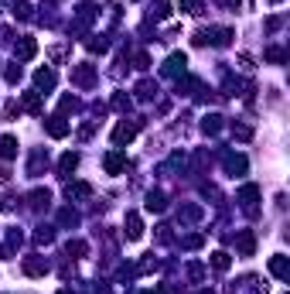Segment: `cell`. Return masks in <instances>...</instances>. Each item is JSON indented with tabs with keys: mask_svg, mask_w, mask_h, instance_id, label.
<instances>
[{
	"mask_svg": "<svg viewBox=\"0 0 290 294\" xmlns=\"http://www.w3.org/2000/svg\"><path fill=\"white\" fill-rule=\"evenodd\" d=\"M134 134H137V124H120L113 130V144H130Z\"/></svg>",
	"mask_w": 290,
	"mask_h": 294,
	"instance_id": "5",
	"label": "cell"
},
{
	"mask_svg": "<svg viewBox=\"0 0 290 294\" xmlns=\"http://www.w3.org/2000/svg\"><path fill=\"white\" fill-rule=\"evenodd\" d=\"M168 14H171V4H164V0H157L154 7H150V17H154V21H164Z\"/></svg>",
	"mask_w": 290,
	"mask_h": 294,
	"instance_id": "14",
	"label": "cell"
},
{
	"mask_svg": "<svg viewBox=\"0 0 290 294\" xmlns=\"http://www.w3.org/2000/svg\"><path fill=\"white\" fill-rule=\"evenodd\" d=\"M21 79V65H7V82H17Z\"/></svg>",
	"mask_w": 290,
	"mask_h": 294,
	"instance_id": "27",
	"label": "cell"
},
{
	"mask_svg": "<svg viewBox=\"0 0 290 294\" xmlns=\"http://www.w3.org/2000/svg\"><path fill=\"white\" fill-rule=\"evenodd\" d=\"M229 171H232V175H235V171L243 175V171H246V158H229Z\"/></svg>",
	"mask_w": 290,
	"mask_h": 294,
	"instance_id": "25",
	"label": "cell"
},
{
	"mask_svg": "<svg viewBox=\"0 0 290 294\" xmlns=\"http://www.w3.org/2000/svg\"><path fill=\"white\" fill-rule=\"evenodd\" d=\"M219 120H222V116H205V124H201V130H205V134H219V127H222V124H219Z\"/></svg>",
	"mask_w": 290,
	"mask_h": 294,
	"instance_id": "18",
	"label": "cell"
},
{
	"mask_svg": "<svg viewBox=\"0 0 290 294\" xmlns=\"http://www.w3.org/2000/svg\"><path fill=\"white\" fill-rule=\"evenodd\" d=\"M181 7L188 14H201V0H181Z\"/></svg>",
	"mask_w": 290,
	"mask_h": 294,
	"instance_id": "26",
	"label": "cell"
},
{
	"mask_svg": "<svg viewBox=\"0 0 290 294\" xmlns=\"http://www.w3.org/2000/svg\"><path fill=\"white\" fill-rule=\"evenodd\" d=\"M89 185H68V199H89Z\"/></svg>",
	"mask_w": 290,
	"mask_h": 294,
	"instance_id": "17",
	"label": "cell"
},
{
	"mask_svg": "<svg viewBox=\"0 0 290 294\" xmlns=\"http://www.w3.org/2000/svg\"><path fill=\"white\" fill-rule=\"evenodd\" d=\"M45 271H48V263L38 260V257H28V260H24V274H28V277H41Z\"/></svg>",
	"mask_w": 290,
	"mask_h": 294,
	"instance_id": "10",
	"label": "cell"
},
{
	"mask_svg": "<svg viewBox=\"0 0 290 294\" xmlns=\"http://www.w3.org/2000/svg\"><path fill=\"white\" fill-rule=\"evenodd\" d=\"M239 199H243V205H246V209H253V202H256V188H253V185H246Z\"/></svg>",
	"mask_w": 290,
	"mask_h": 294,
	"instance_id": "20",
	"label": "cell"
},
{
	"mask_svg": "<svg viewBox=\"0 0 290 294\" xmlns=\"http://www.w3.org/2000/svg\"><path fill=\"white\" fill-rule=\"evenodd\" d=\"M48 134L51 137H65L68 134V124H65V116H51V120H48Z\"/></svg>",
	"mask_w": 290,
	"mask_h": 294,
	"instance_id": "11",
	"label": "cell"
},
{
	"mask_svg": "<svg viewBox=\"0 0 290 294\" xmlns=\"http://www.w3.org/2000/svg\"><path fill=\"white\" fill-rule=\"evenodd\" d=\"M86 243H82V239H72V243H68V253H75V257H86Z\"/></svg>",
	"mask_w": 290,
	"mask_h": 294,
	"instance_id": "24",
	"label": "cell"
},
{
	"mask_svg": "<svg viewBox=\"0 0 290 294\" xmlns=\"http://www.w3.org/2000/svg\"><path fill=\"white\" fill-rule=\"evenodd\" d=\"M229 263H232V260H229V253H222V250L212 253V267H215V271H229Z\"/></svg>",
	"mask_w": 290,
	"mask_h": 294,
	"instance_id": "15",
	"label": "cell"
},
{
	"mask_svg": "<svg viewBox=\"0 0 290 294\" xmlns=\"http://www.w3.org/2000/svg\"><path fill=\"white\" fill-rule=\"evenodd\" d=\"M0 154L11 161L14 154H17V137H11V134H7V137H0Z\"/></svg>",
	"mask_w": 290,
	"mask_h": 294,
	"instance_id": "13",
	"label": "cell"
},
{
	"mask_svg": "<svg viewBox=\"0 0 290 294\" xmlns=\"http://www.w3.org/2000/svg\"><path fill=\"white\" fill-rule=\"evenodd\" d=\"M235 250H239L243 257H253V250H256V239H253V233H249V229H243V233L235 236Z\"/></svg>",
	"mask_w": 290,
	"mask_h": 294,
	"instance_id": "3",
	"label": "cell"
},
{
	"mask_svg": "<svg viewBox=\"0 0 290 294\" xmlns=\"http://www.w3.org/2000/svg\"><path fill=\"white\" fill-rule=\"evenodd\" d=\"M34 86H38V89H51V86H55V72H51V68H38V72H34Z\"/></svg>",
	"mask_w": 290,
	"mask_h": 294,
	"instance_id": "8",
	"label": "cell"
},
{
	"mask_svg": "<svg viewBox=\"0 0 290 294\" xmlns=\"http://www.w3.org/2000/svg\"><path fill=\"white\" fill-rule=\"evenodd\" d=\"M270 274H273V277H280V281H287V277H290L287 257H273V260H270Z\"/></svg>",
	"mask_w": 290,
	"mask_h": 294,
	"instance_id": "9",
	"label": "cell"
},
{
	"mask_svg": "<svg viewBox=\"0 0 290 294\" xmlns=\"http://www.w3.org/2000/svg\"><path fill=\"white\" fill-rule=\"evenodd\" d=\"M48 199H51V195H48V188H45V192H41V188H38V192H31V205H34V209H38V205H48Z\"/></svg>",
	"mask_w": 290,
	"mask_h": 294,
	"instance_id": "23",
	"label": "cell"
},
{
	"mask_svg": "<svg viewBox=\"0 0 290 294\" xmlns=\"http://www.w3.org/2000/svg\"><path fill=\"white\" fill-rule=\"evenodd\" d=\"M164 205H168V202H164V195H161V192H154L150 199H147V209H150V212H161Z\"/></svg>",
	"mask_w": 290,
	"mask_h": 294,
	"instance_id": "19",
	"label": "cell"
},
{
	"mask_svg": "<svg viewBox=\"0 0 290 294\" xmlns=\"http://www.w3.org/2000/svg\"><path fill=\"white\" fill-rule=\"evenodd\" d=\"M267 58H270V62H280V58H283V52H280V48H270Z\"/></svg>",
	"mask_w": 290,
	"mask_h": 294,
	"instance_id": "29",
	"label": "cell"
},
{
	"mask_svg": "<svg viewBox=\"0 0 290 294\" xmlns=\"http://www.w3.org/2000/svg\"><path fill=\"white\" fill-rule=\"evenodd\" d=\"M14 17L28 21V17H31V4H28V0H17V4H14Z\"/></svg>",
	"mask_w": 290,
	"mask_h": 294,
	"instance_id": "16",
	"label": "cell"
},
{
	"mask_svg": "<svg viewBox=\"0 0 290 294\" xmlns=\"http://www.w3.org/2000/svg\"><path fill=\"white\" fill-rule=\"evenodd\" d=\"M102 164H106V171H110V175H120V171L126 168V154H123V151H113V154H106V161H102Z\"/></svg>",
	"mask_w": 290,
	"mask_h": 294,
	"instance_id": "4",
	"label": "cell"
},
{
	"mask_svg": "<svg viewBox=\"0 0 290 294\" xmlns=\"http://www.w3.org/2000/svg\"><path fill=\"white\" fill-rule=\"evenodd\" d=\"M277 4H280V0H277Z\"/></svg>",
	"mask_w": 290,
	"mask_h": 294,
	"instance_id": "31",
	"label": "cell"
},
{
	"mask_svg": "<svg viewBox=\"0 0 290 294\" xmlns=\"http://www.w3.org/2000/svg\"><path fill=\"white\" fill-rule=\"evenodd\" d=\"M14 55L21 58V62H28V58H34V55H38V41H34V38H21V41L14 45Z\"/></svg>",
	"mask_w": 290,
	"mask_h": 294,
	"instance_id": "1",
	"label": "cell"
},
{
	"mask_svg": "<svg viewBox=\"0 0 290 294\" xmlns=\"http://www.w3.org/2000/svg\"><path fill=\"white\" fill-rule=\"evenodd\" d=\"M58 294H72V291H58Z\"/></svg>",
	"mask_w": 290,
	"mask_h": 294,
	"instance_id": "30",
	"label": "cell"
},
{
	"mask_svg": "<svg viewBox=\"0 0 290 294\" xmlns=\"http://www.w3.org/2000/svg\"><path fill=\"white\" fill-rule=\"evenodd\" d=\"M184 62H188V58L181 55V52H174V55L164 62V76H178V72H184Z\"/></svg>",
	"mask_w": 290,
	"mask_h": 294,
	"instance_id": "6",
	"label": "cell"
},
{
	"mask_svg": "<svg viewBox=\"0 0 290 294\" xmlns=\"http://www.w3.org/2000/svg\"><path fill=\"white\" fill-rule=\"evenodd\" d=\"M75 168H78V154H65V158L58 161V175H62V178H68Z\"/></svg>",
	"mask_w": 290,
	"mask_h": 294,
	"instance_id": "12",
	"label": "cell"
},
{
	"mask_svg": "<svg viewBox=\"0 0 290 294\" xmlns=\"http://www.w3.org/2000/svg\"><path fill=\"white\" fill-rule=\"evenodd\" d=\"M24 106H28L31 113H38V110H41V100H38V92H28V96H24Z\"/></svg>",
	"mask_w": 290,
	"mask_h": 294,
	"instance_id": "22",
	"label": "cell"
},
{
	"mask_svg": "<svg viewBox=\"0 0 290 294\" xmlns=\"http://www.w3.org/2000/svg\"><path fill=\"white\" fill-rule=\"evenodd\" d=\"M92 79H96V68L92 65H75L72 68V82H75V86H92Z\"/></svg>",
	"mask_w": 290,
	"mask_h": 294,
	"instance_id": "2",
	"label": "cell"
},
{
	"mask_svg": "<svg viewBox=\"0 0 290 294\" xmlns=\"http://www.w3.org/2000/svg\"><path fill=\"white\" fill-rule=\"evenodd\" d=\"M113 106H116V110H126V106H130V100H126V96H116V100H113Z\"/></svg>",
	"mask_w": 290,
	"mask_h": 294,
	"instance_id": "28",
	"label": "cell"
},
{
	"mask_svg": "<svg viewBox=\"0 0 290 294\" xmlns=\"http://www.w3.org/2000/svg\"><path fill=\"white\" fill-rule=\"evenodd\" d=\"M154 92H157V86H154V82H140V86H137V96H140V100H150Z\"/></svg>",
	"mask_w": 290,
	"mask_h": 294,
	"instance_id": "21",
	"label": "cell"
},
{
	"mask_svg": "<svg viewBox=\"0 0 290 294\" xmlns=\"http://www.w3.org/2000/svg\"><path fill=\"white\" fill-rule=\"evenodd\" d=\"M126 236H130V239H140V236H144V223H140V215H137V212L126 215Z\"/></svg>",
	"mask_w": 290,
	"mask_h": 294,
	"instance_id": "7",
	"label": "cell"
}]
</instances>
